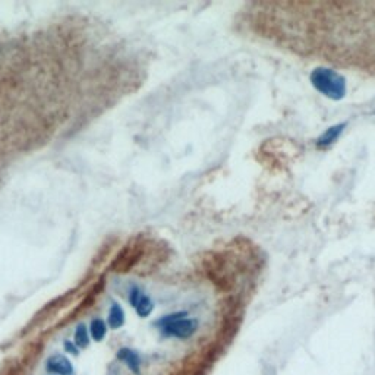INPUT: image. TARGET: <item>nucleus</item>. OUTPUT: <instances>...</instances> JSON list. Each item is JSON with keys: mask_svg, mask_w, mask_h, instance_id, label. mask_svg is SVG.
<instances>
[{"mask_svg": "<svg viewBox=\"0 0 375 375\" xmlns=\"http://www.w3.org/2000/svg\"><path fill=\"white\" fill-rule=\"evenodd\" d=\"M245 22L296 56L375 75V2L255 3Z\"/></svg>", "mask_w": 375, "mask_h": 375, "instance_id": "nucleus-1", "label": "nucleus"}, {"mask_svg": "<svg viewBox=\"0 0 375 375\" xmlns=\"http://www.w3.org/2000/svg\"><path fill=\"white\" fill-rule=\"evenodd\" d=\"M311 84L315 90L330 100H341L346 95V80L340 72L330 68H317L312 71Z\"/></svg>", "mask_w": 375, "mask_h": 375, "instance_id": "nucleus-2", "label": "nucleus"}, {"mask_svg": "<svg viewBox=\"0 0 375 375\" xmlns=\"http://www.w3.org/2000/svg\"><path fill=\"white\" fill-rule=\"evenodd\" d=\"M198 328H200V321H198L196 318L183 317V318L176 319V321L166 324L160 330L163 332V334L168 337L186 340V339H191L198 332Z\"/></svg>", "mask_w": 375, "mask_h": 375, "instance_id": "nucleus-3", "label": "nucleus"}, {"mask_svg": "<svg viewBox=\"0 0 375 375\" xmlns=\"http://www.w3.org/2000/svg\"><path fill=\"white\" fill-rule=\"evenodd\" d=\"M129 304L137 311V314L141 318H146L151 315L154 311V304L151 301V297L142 292L138 286H132L129 291Z\"/></svg>", "mask_w": 375, "mask_h": 375, "instance_id": "nucleus-4", "label": "nucleus"}, {"mask_svg": "<svg viewBox=\"0 0 375 375\" xmlns=\"http://www.w3.org/2000/svg\"><path fill=\"white\" fill-rule=\"evenodd\" d=\"M46 367H47L49 372L58 374V375H71L73 372V367H72V363L69 362V359L60 354L52 355L47 359Z\"/></svg>", "mask_w": 375, "mask_h": 375, "instance_id": "nucleus-5", "label": "nucleus"}, {"mask_svg": "<svg viewBox=\"0 0 375 375\" xmlns=\"http://www.w3.org/2000/svg\"><path fill=\"white\" fill-rule=\"evenodd\" d=\"M117 359L126 363V367L137 375L141 372V358L137 354L135 350H132L129 348H122L117 352Z\"/></svg>", "mask_w": 375, "mask_h": 375, "instance_id": "nucleus-6", "label": "nucleus"}, {"mask_svg": "<svg viewBox=\"0 0 375 375\" xmlns=\"http://www.w3.org/2000/svg\"><path fill=\"white\" fill-rule=\"evenodd\" d=\"M345 126H346L345 124H341V125H336V126L328 128L324 132V134L317 139L318 148H327V147H330L332 144H334V142L337 141V138L341 135V132H343Z\"/></svg>", "mask_w": 375, "mask_h": 375, "instance_id": "nucleus-7", "label": "nucleus"}, {"mask_svg": "<svg viewBox=\"0 0 375 375\" xmlns=\"http://www.w3.org/2000/svg\"><path fill=\"white\" fill-rule=\"evenodd\" d=\"M107 324L112 330H119L125 324V312L122 310V306L119 304H113L109 310V317H107Z\"/></svg>", "mask_w": 375, "mask_h": 375, "instance_id": "nucleus-8", "label": "nucleus"}, {"mask_svg": "<svg viewBox=\"0 0 375 375\" xmlns=\"http://www.w3.org/2000/svg\"><path fill=\"white\" fill-rule=\"evenodd\" d=\"M90 333L94 341H102L107 334V324L102 318H94L90 324Z\"/></svg>", "mask_w": 375, "mask_h": 375, "instance_id": "nucleus-9", "label": "nucleus"}, {"mask_svg": "<svg viewBox=\"0 0 375 375\" xmlns=\"http://www.w3.org/2000/svg\"><path fill=\"white\" fill-rule=\"evenodd\" d=\"M73 343L78 348H81V349H85V348L90 346V336H88V328L84 324H80L78 327H76L75 334H73Z\"/></svg>", "mask_w": 375, "mask_h": 375, "instance_id": "nucleus-10", "label": "nucleus"}, {"mask_svg": "<svg viewBox=\"0 0 375 375\" xmlns=\"http://www.w3.org/2000/svg\"><path fill=\"white\" fill-rule=\"evenodd\" d=\"M188 315V312H173V314H170V315H166V317H163V318H160L159 319V321H156V326L157 327H164V326H166V324H169V323H172V321H176V319H179V318H183V317H186Z\"/></svg>", "mask_w": 375, "mask_h": 375, "instance_id": "nucleus-11", "label": "nucleus"}, {"mask_svg": "<svg viewBox=\"0 0 375 375\" xmlns=\"http://www.w3.org/2000/svg\"><path fill=\"white\" fill-rule=\"evenodd\" d=\"M63 348H65L66 352H69V354H72V355H78V354H80L78 346H76L75 343H72V341H69V340H66V341H65Z\"/></svg>", "mask_w": 375, "mask_h": 375, "instance_id": "nucleus-12", "label": "nucleus"}]
</instances>
